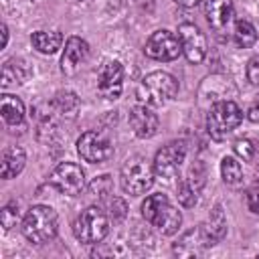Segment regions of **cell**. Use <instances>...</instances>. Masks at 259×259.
Segmentation results:
<instances>
[{"instance_id": "18", "label": "cell", "mask_w": 259, "mask_h": 259, "mask_svg": "<svg viewBox=\"0 0 259 259\" xmlns=\"http://www.w3.org/2000/svg\"><path fill=\"white\" fill-rule=\"evenodd\" d=\"M30 42L34 45V49L38 53H45V55H51V53H57L63 45V34L57 32V30H36L32 32L30 36Z\"/></svg>"}, {"instance_id": "15", "label": "cell", "mask_w": 259, "mask_h": 259, "mask_svg": "<svg viewBox=\"0 0 259 259\" xmlns=\"http://www.w3.org/2000/svg\"><path fill=\"white\" fill-rule=\"evenodd\" d=\"M235 8L231 0H204V16L212 30L223 32L233 20Z\"/></svg>"}, {"instance_id": "16", "label": "cell", "mask_w": 259, "mask_h": 259, "mask_svg": "<svg viewBox=\"0 0 259 259\" xmlns=\"http://www.w3.org/2000/svg\"><path fill=\"white\" fill-rule=\"evenodd\" d=\"M26 164V154L18 146H10L2 152V164H0V174L4 180H10L22 172Z\"/></svg>"}, {"instance_id": "1", "label": "cell", "mask_w": 259, "mask_h": 259, "mask_svg": "<svg viewBox=\"0 0 259 259\" xmlns=\"http://www.w3.org/2000/svg\"><path fill=\"white\" fill-rule=\"evenodd\" d=\"M142 217L162 235H174L180 229L182 214L180 210L170 202V198L162 192L150 194L142 202Z\"/></svg>"}, {"instance_id": "22", "label": "cell", "mask_w": 259, "mask_h": 259, "mask_svg": "<svg viewBox=\"0 0 259 259\" xmlns=\"http://www.w3.org/2000/svg\"><path fill=\"white\" fill-rule=\"evenodd\" d=\"M233 38H235L237 47L249 49V47H253L255 40H257V30H255V26H253L249 20H237L235 30H233Z\"/></svg>"}, {"instance_id": "29", "label": "cell", "mask_w": 259, "mask_h": 259, "mask_svg": "<svg viewBox=\"0 0 259 259\" xmlns=\"http://www.w3.org/2000/svg\"><path fill=\"white\" fill-rule=\"evenodd\" d=\"M247 206H249L251 212L259 214V182L253 188H249V192H247Z\"/></svg>"}, {"instance_id": "32", "label": "cell", "mask_w": 259, "mask_h": 259, "mask_svg": "<svg viewBox=\"0 0 259 259\" xmlns=\"http://www.w3.org/2000/svg\"><path fill=\"white\" fill-rule=\"evenodd\" d=\"M178 6H184V8H192V6H196L200 0H174Z\"/></svg>"}, {"instance_id": "5", "label": "cell", "mask_w": 259, "mask_h": 259, "mask_svg": "<svg viewBox=\"0 0 259 259\" xmlns=\"http://www.w3.org/2000/svg\"><path fill=\"white\" fill-rule=\"evenodd\" d=\"M178 91V81L166 71L148 73L138 85V99L146 105H164Z\"/></svg>"}, {"instance_id": "7", "label": "cell", "mask_w": 259, "mask_h": 259, "mask_svg": "<svg viewBox=\"0 0 259 259\" xmlns=\"http://www.w3.org/2000/svg\"><path fill=\"white\" fill-rule=\"evenodd\" d=\"M51 184L59 192L75 196V194H79L85 188V172L75 162H61L51 172Z\"/></svg>"}, {"instance_id": "13", "label": "cell", "mask_w": 259, "mask_h": 259, "mask_svg": "<svg viewBox=\"0 0 259 259\" xmlns=\"http://www.w3.org/2000/svg\"><path fill=\"white\" fill-rule=\"evenodd\" d=\"M87 55H89V45L81 36H69L61 57V71L65 75H75L79 65L87 59Z\"/></svg>"}, {"instance_id": "14", "label": "cell", "mask_w": 259, "mask_h": 259, "mask_svg": "<svg viewBox=\"0 0 259 259\" xmlns=\"http://www.w3.org/2000/svg\"><path fill=\"white\" fill-rule=\"evenodd\" d=\"M130 125L138 138H152L158 132L160 119L148 105H136L130 111Z\"/></svg>"}, {"instance_id": "4", "label": "cell", "mask_w": 259, "mask_h": 259, "mask_svg": "<svg viewBox=\"0 0 259 259\" xmlns=\"http://www.w3.org/2000/svg\"><path fill=\"white\" fill-rule=\"evenodd\" d=\"M154 176H156L154 162H150L144 156H132L121 166V174H119L121 188L132 196H140L152 188Z\"/></svg>"}, {"instance_id": "12", "label": "cell", "mask_w": 259, "mask_h": 259, "mask_svg": "<svg viewBox=\"0 0 259 259\" xmlns=\"http://www.w3.org/2000/svg\"><path fill=\"white\" fill-rule=\"evenodd\" d=\"M123 81V67L119 61H107L97 75V89L105 99H117L121 93Z\"/></svg>"}, {"instance_id": "31", "label": "cell", "mask_w": 259, "mask_h": 259, "mask_svg": "<svg viewBox=\"0 0 259 259\" xmlns=\"http://www.w3.org/2000/svg\"><path fill=\"white\" fill-rule=\"evenodd\" d=\"M247 117L251 119V121H259V99L257 101H253L251 105H249V109H247Z\"/></svg>"}, {"instance_id": "8", "label": "cell", "mask_w": 259, "mask_h": 259, "mask_svg": "<svg viewBox=\"0 0 259 259\" xmlns=\"http://www.w3.org/2000/svg\"><path fill=\"white\" fill-rule=\"evenodd\" d=\"M144 53L156 61H174L182 53V47L174 32L162 28V30H156L150 34V38L146 40Z\"/></svg>"}, {"instance_id": "34", "label": "cell", "mask_w": 259, "mask_h": 259, "mask_svg": "<svg viewBox=\"0 0 259 259\" xmlns=\"http://www.w3.org/2000/svg\"><path fill=\"white\" fill-rule=\"evenodd\" d=\"M257 180H259V168H257Z\"/></svg>"}, {"instance_id": "2", "label": "cell", "mask_w": 259, "mask_h": 259, "mask_svg": "<svg viewBox=\"0 0 259 259\" xmlns=\"http://www.w3.org/2000/svg\"><path fill=\"white\" fill-rule=\"evenodd\" d=\"M59 231V217L57 212L47 204H34L22 219V235L34 243L42 245L57 237Z\"/></svg>"}, {"instance_id": "3", "label": "cell", "mask_w": 259, "mask_h": 259, "mask_svg": "<svg viewBox=\"0 0 259 259\" xmlns=\"http://www.w3.org/2000/svg\"><path fill=\"white\" fill-rule=\"evenodd\" d=\"M241 121H243L241 107L231 99H219L210 105L206 113V132L212 140L221 142L227 136H231Z\"/></svg>"}, {"instance_id": "26", "label": "cell", "mask_w": 259, "mask_h": 259, "mask_svg": "<svg viewBox=\"0 0 259 259\" xmlns=\"http://www.w3.org/2000/svg\"><path fill=\"white\" fill-rule=\"evenodd\" d=\"M0 221H2L4 231H10V229L16 225V221H18V204H16L14 200L8 202V204L2 208V212H0Z\"/></svg>"}, {"instance_id": "20", "label": "cell", "mask_w": 259, "mask_h": 259, "mask_svg": "<svg viewBox=\"0 0 259 259\" xmlns=\"http://www.w3.org/2000/svg\"><path fill=\"white\" fill-rule=\"evenodd\" d=\"M202 231H204V237H206L208 245H214L227 233V219H225V212L219 204L212 208V212L208 217V225H202Z\"/></svg>"}, {"instance_id": "28", "label": "cell", "mask_w": 259, "mask_h": 259, "mask_svg": "<svg viewBox=\"0 0 259 259\" xmlns=\"http://www.w3.org/2000/svg\"><path fill=\"white\" fill-rule=\"evenodd\" d=\"M247 79L251 85L259 87V57H251L247 63Z\"/></svg>"}, {"instance_id": "10", "label": "cell", "mask_w": 259, "mask_h": 259, "mask_svg": "<svg viewBox=\"0 0 259 259\" xmlns=\"http://www.w3.org/2000/svg\"><path fill=\"white\" fill-rule=\"evenodd\" d=\"M77 152L85 162L91 164H101L113 156V146L111 142L99 134V132H85L77 140Z\"/></svg>"}, {"instance_id": "9", "label": "cell", "mask_w": 259, "mask_h": 259, "mask_svg": "<svg viewBox=\"0 0 259 259\" xmlns=\"http://www.w3.org/2000/svg\"><path fill=\"white\" fill-rule=\"evenodd\" d=\"M184 158H186V148H184L182 142H170V144H166L164 148H160L156 152V158H154L156 176H160L164 180L176 178V174H178Z\"/></svg>"}, {"instance_id": "24", "label": "cell", "mask_w": 259, "mask_h": 259, "mask_svg": "<svg viewBox=\"0 0 259 259\" xmlns=\"http://www.w3.org/2000/svg\"><path fill=\"white\" fill-rule=\"evenodd\" d=\"M55 105H57V109H59L63 115L73 117V115L77 113V109H79V97H77L75 93H71V91H61V93H57V97H55Z\"/></svg>"}, {"instance_id": "11", "label": "cell", "mask_w": 259, "mask_h": 259, "mask_svg": "<svg viewBox=\"0 0 259 259\" xmlns=\"http://www.w3.org/2000/svg\"><path fill=\"white\" fill-rule=\"evenodd\" d=\"M178 40L182 47L184 57L190 63H200L206 57V36L194 22H182L178 24Z\"/></svg>"}, {"instance_id": "21", "label": "cell", "mask_w": 259, "mask_h": 259, "mask_svg": "<svg viewBox=\"0 0 259 259\" xmlns=\"http://www.w3.org/2000/svg\"><path fill=\"white\" fill-rule=\"evenodd\" d=\"M221 174H223L225 184H229V186H239L243 182L241 162H237V158H233V156H225L223 158V162H221Z\"/></svg>"}, {"instance_id": "17", "label": "cell", "mask_w": 259, "mask_h": 259, "mask_svg": "<svg viewBox=\"0 0 259 259\" xmlns=\"http://www.w3.org/2000/svg\"><path fill=\"white\" fill-rule=\"evenodd\" d=\"M202 176H204V174L198 176V174H196V168L192 166L188 178H184V180L178 184V200H180L182 206L190 208V206L196 204V200H198V190H200V186H202Z\"/></svg>"}, {"instance_id": "33", "label": "cell", "mask_w": 259, "mask_h": 259, "mask_svg": "<svg viewBox=\"0 0 259 259\" xmlns=\"http://www.w3.org/2000/svg\"><path fill=\"white\" fill-rule=\"evenodd\" d=\"M6 42H8V28L6 24H2V47H6Z\"/></svg>"}, {"instance_id": "23", "label": "cell", "mask_w": 259, "mask_h": 259, "mask_svg": "<svg viewBox=\"0 0 259 259\" xmlns=\"http://www.w3.org/2000/svg\"><path fill=\"white\" fill-rule=\"evenodd\" d=\"M24 77H26V73H24V69H22L20 63L18 65H16V61L4 63V67H2V87L14 85V83L20 85L24 81Z\"/></svg>"}, {"instance_id": "30", "label": "cell", "mask_w": 259, "mask_h": 259, "mask_svg": "<svg viewBox=\"0 0 259 259\" xmlns=\"http://www.w3.org/2000/svg\"><path fill=\"white\" fill-rule=\"evenodd\" d=\"M109 208H111V217L113 219H123L125 217V210H127L125 202L121 198H115V196L109 200Z\"/></svg>"}, {"instance_id": "19", "label": "cell", "mask_w": 259, "mask_h": 259, "mask_svg": "<svg viewBox=\"0 0 259 259\" xmlns=\"http://www.w3.org/2000/svg\"><path fill=\"white\" fill-rule=\"evenodd\" d=\"M0 113L8 125H18L24 119V105L18 97L4 93L0 97Z\"/></svg>"}, {"instance_id": "6", "label": "cell", "mask_w": 259, "mask_h": 259, "mask_svg": "<svg viewBox=\"0 0 259 259\" xmlns=\"http://www.w3.org/2000/svg\"><path fill=\"white\" fill-rule=\"evenodd\" d=\"M107 231H109V219H107L105 210L99 206L85 208L73 223L75 239L81 243H87V245H95V243L103 241Z\"/></svg>"}, {"instance_id": "25", "label": "cell", "mask_w": 259, "mask_h": 259, "mask_svg": "<svg viewBox=\"0 0 259 259\" xmlns=\"http://www.w3.org/2000/svg\"><path fill=\"white\" fill-rule=\"evenodd\" d=\"M235 154L239 158H243L245 162H255L257 156H259V144L249 140V138H243V140H237L235 142Z\"/></svg>"}, {"instance_id": "27", "label": "cell", "mask_w": 259, "mask_h": 259, "mask_svg": "<svg viewBox=\"0 0 259 259\" xmlns=\"http://www.w3.org/2000/svg\"><path fill=\"white\" fill-rule=\"evenodd\" d=\"M91 192H93L95 196H99V198H103L105 194H109V192H111V180H109V176L103 174V176L95 178V180L91 182Z\"/></svg>"}]
</instances>
